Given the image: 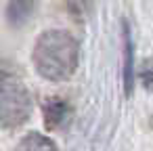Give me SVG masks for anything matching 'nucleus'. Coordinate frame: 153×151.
I'll use <instances>...</instances> for the list:
<instances>
[{
	"mask_svg": "<svg viewBox=\"0 0 153 151\" xmlns=\"http://www.w3.org/2000/svg\"><path fill=\"white\" fill-rule=\"evenodd\" d=\"M36 9H38V0H9L4 9L7 23L11 28H23L36 15Z\"/></svg>",
	"mask_w": 153,
	"mask_h": 151,
	"instance_id": "39448f33",
	"label": "nucleus"
},
{
	"mask_svg": "<svg viewBox=\"0 0 153 151\" xmlns=\"http://www.w3.org/2000/svg\"><path fill=\"white\" fill-rule=\"evenodd\" d=\"M11 84H13V76H11L7 69L0 67V90L7 88V86H11Z\"/></svg>",
	"mask_w": 153,
	"mask_h": 151,
	"instance_id": "1a4fd4ad",
	"label": "nucleus"
},
{
	"mask_svg": "<svg viewBox=\"0 0 153 151\" xmlns=\"http://www.w3.org/2000/svg\"><path fill=\"white\" fill-rule=\"evenodd\" d=\"M138 78H140V84H143L147 90L153 88V59H149V61H145V63L140 65Z\"/></svg>",
	"mask_w": 153,
	"mask_h": 151,
	"instance_id": "6e6552de",
	"label": "nucleus"
},
{
	"mask_svg": "<svg viewBox=\"0 0 153 151\" xmlns=\"http://www.w3.org/2000/svg\"><path fill=\"white\" fill-rule=\"evenodd\" d=\"M34 111L32 94L21 84H11L0 90V128H19L23 126Z\"/></svg>",
	"mask_w": 153,
	"mask_h": 151,
	"instance_id": "f03ea898",
	"label": "nucleus"
},
{
	"mask_svg": "<svg viewBox=\"0 0 153 151\" xmlns=\"http://www.w3.org/2000/svg\"><path fill=\"white\" fill-rule=\"evenodd\" d=\"M80 61V44L65 30H46L34 42L32 63L36 71L48 82L69 80Z\"/></svg>",
	"mask_w": 153,
	"mask_h": 151,
	"instance_id": "f257e3e1",
	"label": "nucleus"
},
{
	"mask_svg": "<svg viewBox=\"0 0 153 151\" xmlns=\"http://www.w3.org/2000/svg\"><path fill=\"white\" fill-rule=\"evenodd\" d=\"M15 151H59V147L53 143V138L40 132H30L17 143Z\"/></svg>",
	"mask_w": 153,
	"mask_h": 151,
	"instance_id": "423d86ee",
	"label": "nucleus"
},
{
	"mask_svg": "<svg viewBox=\"0 0 153 151\" xmlns=\"http://www.w3.org/2000/svg\"><path fill=\"white\" fill-rule=\"evenodd\" d=\"M122 82H124V94L132 97L136 69H134V36L128 19H122Z\"/></svg>",
	"mask_w": 153,
	"mask_h": 151,
	"instance_id": "7ed1b4c3",
	"label": "nucleus"
},
{
	"mask_svg": "<svg viewBox=\"0 0 153 151\" xmlns=\"http://www.w3.org/2000/svg\"><path fill=\"white\" fill-rule=\"evenodd\" d=\"M42 115H44V126L48 130H59L61 126L67 124V120L71 115V109H69V105L63 99L48 97L42 103Z\"/></svg>",
	"mask_w": 153,
	"mask_h": 151,
	"instance_id": "20e7f679",
	"label": "nucleus"
},
{
	"mask_svg": "<svg viewBox=\"0 0 153 151\" xmlns=\"http://www.w3.org/2000/svg\"><path fill=\"white\" fill-rule=\"evenodd\" d=\"M67 4V11L74 19L78 21H84L90 13V7H92V0H65Z\"/></svg>",
	"mask_w": 153,
	"mask_h": 151,
	"instance_id": "0eeeda50",
	"label": "nucleus"
}]
</instances>
